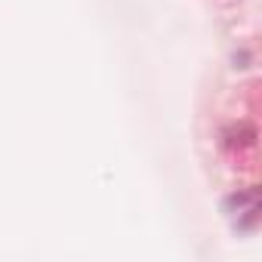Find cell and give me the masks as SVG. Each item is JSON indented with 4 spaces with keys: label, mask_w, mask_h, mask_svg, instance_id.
<instances>
[{
    "label": "cell",
    "mask_w": 262,
    "mask_h": 262,
    "mask_svg": "<svg viewBox=\"0 0 262 262\" xmlns=\"http://www.w3.org/2000/svg\"><path fill=\"white\" fill-rule=\"evenodd\" d=\"M253 142H256V129L250 123H237V126L225 129V145L228 148H250Z\"/></svg>",
    "instance_id": "6da1fadb"
}]
</instances>
